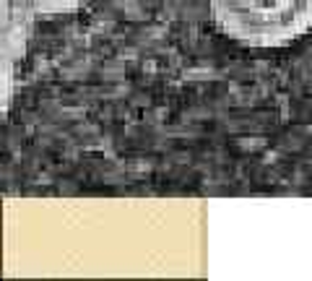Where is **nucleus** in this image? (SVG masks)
<instances>
[{
  "instance_id": "1",
  "label": "nucleus",
  "mask_w": 312,
  "mask_h": 281,
  "mask_svg": "<svg viewBox=\"0 0 312 281\" xmlns=\"http://www.w3.org/2000/svg\"><path fill=\"white\" fill-rule=\"evenodd\" d=\"M211 13L245 47H286L312 31V0H211Z\"/></svg>"
},
{
  "instance_id": "2",
  "label": "nucleus",
  "mask_w": 312,
  "mask_h": 281,
  "mask_svg": "<svg viewBox=\"0 0 312 281\" xmlns=\"http://www.w3.org/2000/svg\"><path fill=\"white\" fill-rule=\"evenodd\" d=\"M6 3V21L13 16L21 19H52V16H68L89 6L91 0H3Z\"/></svg>"
}]
</instances>
